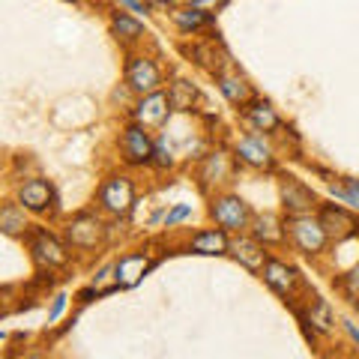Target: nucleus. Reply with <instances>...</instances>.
Wrapping results in <instances>:
<instances>
[{
	"mask_svg": "<svg viewBox=\"0 0 359 359\" xmlns=\"http://www.w3.org/2000/svg\"><path fill=\"white\" fill-rule=\"evenodd\" d=\"M285 233L302 255H320L330 243L320 219H311V216H287L285 219Z\"/></svg>",
	"mask_w": 359,
	"mask_h": 359,
	"instance_id": "obj_1",
	"label": "nucleus"
},
{
	"mask_svg": "<svg viewBox=\"0 0 359 359\" xmlns=\"http://www.w3.org/2000/svg\"><path fill=\"white\" fill-rule=\"evenodd\" d=\"M210 216L216 219V224L224 231H243V228H249V222H252V210L237 195H222L212 201Z\"/></svg>",
	"mask_w": 359,
	"mask_h": 359,
	"instance_id": "obj_2",
	"label": "nucleus"
},
{
	"mask_svg": "<svg viewBox=\"0 0 359 359\" xmlns=\"http://www.w3.org/2000/svg\"><path fill=\"white\" fill-rule=\"evenodd\" d=\"M99 204L102 210L114 212V216H126L135 204V186L129 177H111L99 189Z\"/></svg>",
	"mask_w": 359,
	"mask_h": 359,
	"instance_id": "obj_3",
	"label": "nucleus"
},
{
	"mask_svg": "<svg viewBox=\"0 0 359 359\" xmlns=\"http://www.w3.org/2000/svg\"><path fill=\"white\" fill-rule=\"evenodd\" d=\"M126 84L141 96L159 93L162 87V72L150 57H132L126 66Z\"/></svg>",
	"mask_w": 359,
	"mask_h": 359,
	"instance_id": "obj_4",
	"label": "nucleus"
},
{
	"mask_svg": "<svg viewBox=\"0 0 359 359\" xmlns=\"http://www.w3.org/2000/svg\"><path fill=\"white\" fill-rule=\"evenodd\" d=\"M120 150H123V159H126L129 165H147V162H153L156 144L150 141L147 129L138 126V123H132L120 138Z\"/></svg>",
	"mask_w": 359,
	"mask_h": 359,
	"instance_id": "obj_5",
	"label": "nucleus"
},
{
	"mask_svg": "<svg viewBox=\"0 0 359 359\" xmlns=\"http://www.w3.org/2000/svg\"><path fill=\"white\" fill-rule=\"evenodd\" d=\"M105 237V224L99 222L96 216H78L69 222V228H66V243L72 245V249H96L99 243Z\"/></svg>",
	"mask_w": 359,
	"mask_h": 359,
	"instance_id": "obj_6",
	"label": "nucleus"
},
{
	"mask_svg": "<svg viewBox=\"0 0 359 359\" xmlns=\"http://www.w3.org/2000/svg\"><path fill=\"white\" fill-rule=\"evenodd\" d=\"M30 252H33V261H36L39 266H66V261H69V255H66V249L51 237L48 231H33V240H30Z\"/></svg>",
	"mask_w": 359,
	"mask_h": 359,
	"instance_id": "obj_7",
	"label": "nucleus"
},
{
	"mask_svg": "<svg viewBox=\"0 0 359 359\" xmlns=\"http://www.w3.org/2000/svg\"><path fill=\"white\" fill-rule=\"evenodd\" d=\"M282 204H285L287 216H309V212L314 210V204H318V198H314V192L306 183L287 177L282 183Z\"/></svg>",
	"mask_w": 359,
	"mask_h": 359,
	"instance_id": "obj_8",
	"label": "nucleus"
},
{
	"mask_svg": "<svg viewBox=\"0 0 359 359\" xmlns=\"http://www.w3.org/2000/svg\"><path fill=\"white\" fill-rule=\"evenodd\" d=\"M264 282L273 287L278 297L290 299L294 297V290H297V285H299V273L294 266H287L282 261H276V257H269V261L264 264Z\"/></svg>",
	"mask_w": 359,
	"mask_h": 359,
	"instance_id": "obj_9",
	"label": "nucleus"
},
{
	"mask_svg": "<svg viewBox=\"0 0 359 359\" xmlns=\"http://www.w3.org/2000/svg\"><path fill=\"white\" fill-rule=\"evenodd\" d=\"M168 111H171V99H168L162 90L159 93H150L144 96L138 105H135V123L144 129L150 126H162V123L168 120Z\"/></svg>",
	"mask_w": 359,
	"mask_h": 359,
	"instance_id": "obj_10",
	"label": "nucleus"
},
{
	"mask_svg": "<svg viewBox=\"0 0 359 359\" xmlns=\"http://www.w3.org/2000/svg\"><path fill=\"white\" fill-rule=\"evenodd\" d=\"M320 224H323V231H327V237L335 240V243L353 237V233L359 231V224H356V219L351 216V212H344L341 207H332V204H327L320 210Z\"/></svg>",
	"mask_w": 359,
	"mask_h": 359,
	"instance_id": "obj_11",
	"label": "nucleus"
},
{
	"mask_svg": "<svg viewBox=\"0 0 359 359\" xmlns=\"http://www.w3.org/2000/svg\"><path fill=\"white\" fill-rule=\"evenodd\" d=\"M18 204L30 212H45L54 204V189L45 180H27L18 186Z\"/></svg>",
	"mask_w": 359,
	"mask_h": 359,
	"instance_id": "obj_12",
	"label": "nucleus"
},
{
	"mask_svg": "<svg viewBox=\"0 0 359 359\" xmlns=\"http://www.w3.org/2000/svg\"><path fill=\"white\" fill-rule=\"evenodd\" d=\"M150 269V257L141 252H132L126 257H120L114 273H117V287H135L144 278V273Z\"/></svg>",
	"mask_w": 359,
	"mask_h": 359,
	"instance_id": "obj_13",
	"label": "nucleus"
},
{
	"mask_svg": "<svg viewBox=\"0 0 359 359\" xmlns=\"http://www.w3.org/2000/svg\"><path fill=\"white\" fill-rule=\"evenodd\" d=\"M231 255L237 257L243 266H249V269H264V264L269 261L264 243L257 237H237L231 243Z\"/></svg>",
	"mask_w": 359,
	"mask_h": 359,
	"instance_id": "obj_14",
	"label": "nucleus"
},
{
	"mask_svg": "<svg viewBox=\"0 0 359 359\" xmlns=\"http://www.w3.org/2000/svg\"><path fill=\"white\" fill-rule=\"evenodd\" d=\"M243 117L249 120L257 132H276L282 126V120H278V114L269 108V102H257V99H252L249 105H243Z\"/></svg>",
	"mask_w": 359,
	"mask_h": 359,
	"instance_id": "obj_15",
	"label": "nucleus"
},
{
	"mask_svg": "<svg viewBox=\"0 0 359 359\" xmlns=\"http://www.w3.org/2000/svg\"><path fill=\"white\" fill-rule=\"evenodd\" d=\"M237 156L255 168H273V153H269L266 144L261 138H255V135H249V138H243L237 144Z\"/></svg>",
	"mask_w": 359,
	"mask_h": 359,
	"instance_id": "obj_16",
	"label": "nucleus"
},
{
	"mask_svg": "<svg viewBox=\"0 0 359 359\" xmlns=\"http://www.w3.org/2000/svg\"><path fill=\"white\" fill-rule=\"evenodd\" d=\"M216 78H219V90L224 93V99H228V102L240 105V108L252 102V87L245 84V78L228 75V72H222V75H216Z\"/></svg>",
	"mask_w": 359,
	"mask_h": 359,
	"instance_id": "obj_17",
	"label": "nucleus"
},
{
	"mask_svg": "<svg viewBox=\"0 0 359 359\" xmlns=\"http://www.w3.org/2000/svg\"><path fill=\"white\" fill-rule=\"evenodd\" d=\"M195 255H224L231 249L228 237H224V231H201L192 237V245H189Z\"/></svg>",
	"mask_w": 359,
	"mask_h": 359,
	"instance_id": "obj_18",
	"label": "nucleus"
},
{
	"mask_svg": "<svg viewBox=\"0 0 359 359\" xmlns=\"http://www.w3.org/2000/svg\"><path fill=\"white\" fill-rule=\"evenodd\" d=\"M302 323H311V330H318V332H332V309H330V302L327 299H311V306H309V314L302 318Z\"/></svg>",
	"mask_w": 359,
	"mask_h": 359,
	"instance_id": "obj_19",
	"label": "nucleus"
},
{
	"mask_svg": "<svg viewBox=\"0 0 359 359\" xmlns=\"http://www.w3.org/2000/svg\"><path fill=\"white\" fill-rule=\"evenodd\" d=\"M255 237L261 240L264 245L266 243H282L287 233H285V222H278L273 216H257L255 219Z\"/></svg>",
	"mask_w": 359,
	"mask_h": 359,
	"instance_id": "obj_20",
	"label": "nucleus"
},
{
	"mask_svg": "<svg viewBox=\"0 0 359 359\" xmlns=\"http://www.w3.org/2000/svg\"><path fill=\"white\" fill-rule=\"evenodd\" d=\"M0 228H4V233H9V237H18V233H25L27 231L25 207L4 204V210H0Z\"/></svg>",
	"mask_w": 359,
	"mask_h": 359,
	"instance_id": "obj_21",
	"label": "nucleus"
},
{
	"mask_svg": "<svg viewBox=\"0 0 359 359\" xmlns=\"http://www.w3.org/2000/svg\"><path fill=\"white\" fill-rule=\"evenodd\" d=\"M168 99H171V108L174 111H192L195 99H198V90L189 84V81H174L171 90H168Z\"/></svg>",
	"mask_w": 359,
	"mask_h": 359,
	"instance_id": "obj_22",
	"label": "nucleus"
},
{
	"mask_svg": "<svg viewBox=\"0 0 359 359\" xmlns=\"http://www.w3.org/2000/svg\"><path fill=\"white\" fill-rule=\"evenodd\" d=\"M111 30H114L117 39H126V42H135V39L144 36V25H141V21H135L132 15H123V13H117L114 18H111Z\"/></svg>",
	"mask_w": 359,
	"mask_h": 359,
	"instance_id": "obj_23",
	"label": "nucleus"
},
{
	"mask_svg": "<svg viewBox=\"0 0 359 359\" xmlns=\"http://www.w3.org/2000/svg\"><path fill=\"white\" fill-rule=\"evenodd\" d=\"M189 54L204 66V69H210V72H216V75H222V66H224V57L216 51V45L212 42H204V45H195V48H189Z\"/></svg>",
	"mask_w": 359,
	"mask_h": 359,
	"instance_id": "obj_24",
	"label": "nucleus"
},
{
	"mask_svg": "<svg viewBox=\"0 0 359 359\" xmlns=\"http://www.w3.org/2000/svg\"><path fill=\"white\" fill-rule=\"evenodd\" d=\"M174 21H177L180 30H198L204 25H212V15L204 13V9H198V6H189V9H177Z\"/></svg>",
	"mask_w": 359,
	"mask_h": 359,
	"instance_id": "obj_25",
	"label": "nucleus"
},
{
	"mask_svg": "<svg viewBox=\"0 0 359 359\" xmlns=\"http://www.w3.org/2000/svg\"><path fill=\"white\" fill-rule=\"evenodd\" d=\"M210 177H216V183H222V180L228 177V156L224 153H216L207 159V171L201 174V180H210Z\"/></svg>",
	"mask_w": 359,
	"mask_h": 359,
	"instance_id": "obj_26",
	"label": "nucleus"
},
{
	"mask_svg": "<svg viewBox=\"0 0 359 359\" xmlns=\"http://www.w3.org/2000/svg\"><path fill=\"white\" fill-rule=\"evenodd\" d=\"M341 290H344V297H347V299L359 306V264L351 269V273H344V276H341Z\"/></svg>",
	"mask_w": 359,
	"mask_h": 359,
	"instance_id": "obj_27",
	"label": "nucleus"
},
{
	"mask_svg": "<svg viewBox=\"0 0 359 359\" xmlns=\"http://www.w3.org/2000/svg\"><path fill=\"white\" fill-rule=\"evenodd\" d=\"M189 212H192V207H189V204H177L171 212H168V219H165V222H168V228H171V224H177L180 219H186Z\"/></svg>",
	"mask_w": 359,
	"mask_h": 359,
	"instance_id": "obj_28",
	"label": "nucleus"
},
{
	"mask_svg": "<svg viewBox=\"0 0 359 359\" xmlns=\"http://www.w3.org/2000/svg\"><path fill=\"white\" fill-rule=\"evenodd\" d=\"M332 195H335V198H341V201H347L351 207H356V210H359V195H356V192H351V189H332Z\"/></svg>",
	"mask_w": 359,
	"mask_h": 359,
	"instance_id": "obj_29",
	"label": "nucleus"
},
{
	"mask_svg": "<svg viewBox=\"0 0 359 359\" xmlns=\"http://www.w3.org/2000/svg\"><path fill=\"white\" fill-rule=\"evenodd\" d=\"M63 309H66V297H63V294H60V297H54V306H51V314H48V320H57Z\"/></svg>",
	"mask_w": 359,
	"mask_h": 359,
	"instance_id": "obj_30",
	"label": "nucleus"
},
{
	"mask_svg": "<svg viewBox=\"0 0 359 359\" xmlns=\"http://www.w3.org/2000/svg\"><path fill=\"white\" fill-rule=\"evenodd\" d=\"M156 165H159V168H168V165H171V156H165V150L162 147H156Z\"/></svg>",
	"mask_w": 359,
	"mask_h": 359,
	"instance_id": "obj_31",
	"label": "nucleus"
},
{
	"mask_svg": "<svg viewBox=\"0 0 359 359\" xmlns=\"http://www.w3.org/2000/svg\"><path fill=\"white\" fill-rule=\"evenodd\" d=\"M344 330H347V332H351V339H353V341L359 344V330H356V323H351V320H344Z\"/></svg>",
	"mask_w": 359,
	"mask_h": 359,
	"instance_id": "obj_32",
	"label": "nucleus"
},
{
	"mask_svg": "<svg viewBox=\"0 0 359 359\" xmlns=\"http://www.w3.org/2000/svg\"><path fill=\"white\" fill-rule=\"evenodd\" d=\"M120 4H123V6H129L132 13H144V6L138 4V0H120Z\"/></svg>",
	"mask_w": 359,
	"mask_h": 359,
	"instance_id": "obj_33",
	"label": "nucleus"
},
{
	"mask_svg": "<svg viewBox=\"0 0 359 359\" xmlns=\"http://www.w3.org/2000/svg\"><path fill=\"white\" fill-rule=\"evenodd\" d=\"M344 189H351V192L359 195V180H344Z\"/></svg>",
	"mask_w": 359,
	"mask_h": 359,
	"instance_id": "obj_34",
	"label": "nucleus"
}]
</instances>
